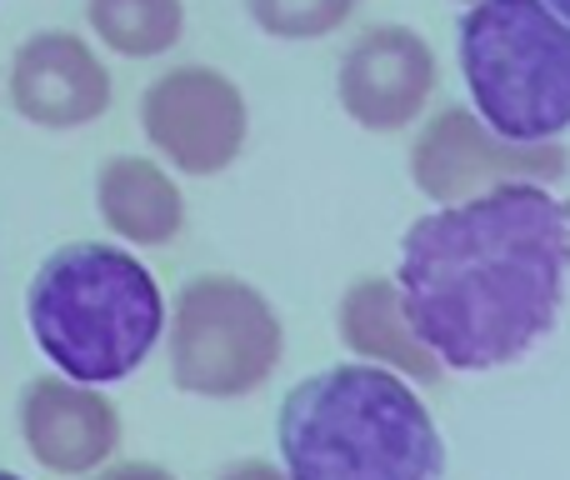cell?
Returning a JSON list of instances; mask_svg holds the SVG:
<instances>
[{
    "mask_svg": "<svg viewBox=\"0 0 570 480\" xmlns=\"http://www.w3.org/2000/svg\"><path fill=\"white\" fill-rule=\"evenodd\" d=\"M570 281V200L505 180L421 216L401 241V305L451 371H495L546 341Z\"/></svg>",
    "mask_w": 570,
    "mask_h": 480,
    "instance_id": "6da1fadb",
    "label": "cell"
},
{
    "mask_svg": "<svg viewBox=\"0 0 570 480\" xmlns=\"http://www.w3.org/2000/svg\"><path fill=\"white\" fill-rule=\"evenodd\" d=\"M285 480H441L445 445L421 395L385 365L301 381L276 421Z\"/></svg>",
    "mask_w": 570,
    "mask_h": 480,
    "instance_id": "7a4b0ae2",
    "label": "cell"
},
{
    "mask_svg": "<svg viewBox=\"0 0 570 480\" xmlns=\"http://www.w3.org/2000/svg\"><path fill=\"white\" fill-rule=\"evenodd\" d=\"M30 335L80 385L126 381L166 331V301L146 265L120 245L80 241L36 271L26 295Z\"/></svg>",
    "mask_w": 570,
    "mask_h": 480,
    "instance_id": "3957f363",
    "label": "cell"
},
{
    "mask_svg": "<svg viewBox=\"0 0 570 480\" xmlns=\"http://www.w3.org/2000/svg\"><path fill=\"white\" fill-rule=\"evenodd\" d=\"M461 70L501 140L531 146L570 130V20L546 0H471L461 16Z\"/></svg>",
    "mask_w": 570,
    "mask_h": 480,
    "instance_id": "277c9868",
    "label": "cell"
},
{
    "mask_svg": "<svg viewBox=\"0 0 570 480\" xmlns=\"http://www.w3.org/2000/svg\"><path fill=\"white\" fill-rule=\"evenodd\" d=\"M281 321L256 285L236 275H196L170 315V375L180 391L236 401L281 365Z\"/></svg>",
    "mask_w": 570,
    "mask_h": 480,
    "instance_id": "5b68a950",
    "label": "cell"
},
{
    "mask_svg": "<svg viewBox=\"0 0 570 480\" xmlns=\"http://www.w3.org/2000/svg\"><path fill=\"white\" fill-rule=\"evenodd\" d=\"M411 176L431 200H471L481 190H495L505 180H561L566 176V146L556 140H501L481 116L461 106H445L431 126L421 130L411 150Z\"/></svg>",
    "mask_w": 570,
    "mask_h": 480,
    "instance_id": "8992f818",
    "label": "cell"
},
{
    "mask_svg": "<svg viewBox=\"0 0 570 480\" xmlns=\"http://www.w3.org/2000/svg\"><path fill=\"white\" fill-rule=\"evenodd\" d=\"M140 126L150 146L186 176H216L246 146V96L236 80L210 66H180L150 80L140 100Z\"/></svg>",
    "mask_w": 570,
    "mask_h": 480,
    "instance_id": "52a82bcc",
    "label": "cell"
},
{
    "mask_svg": "<svg viewBox=\"0 0 570 480\" xmlns=\"http://www.w3.org/2000/svg\"><path fill=\"white\" fill-rule=\"evenodd\" d=\"M341 106L365 130H401L435 90V50L411 26H371L341 60Z\"/></svg>",
    "mask_w": 570,
    "mask_h": 480,
    "instance_id": "ba28073f",
    "label": "cell"
},
{
    "mask_svg": "<svg viewBox=\"0 0 570 480\" xmlns=\"http://www.w3.org/2000/svg\"><path fill=\"white\" fill-rule=\"evenodd\" d=\"M10 106L46 130L90 126L110 106V70L70 30H36L10 60Z\"/></svg>",
    "mask_w": 570,
    "mask_h": 480,
    "instance_id": "9c48e42d",
    "label": "cell"
},
{
    "mask_svg": "<svg viewBox=\"0 0 570 480\" xmlns=\"http://www.w3.org/2000/svg\"><path fill=\"white\" fill-rule=\"evenodd\" d=\"M20 435L46 471L86 476L116 455L120 415L90 385L70 381V375H40L20 395Z\"/></svg>",
    "mask_w": 570,
    "mask_h": 480,
    "instance_id": "30bf717a",
    "label": "cell"
},
{
    "mask_svg": "<svg viewBox=\"0 0 570 480\" xmlns=\"http://www.w3.org/2000/svg\"><path fill=\"white\" fill-rule=\"evenodd\" d=\"M100 221L130 245H166L186 221L180 190L156 160L110 156L96 176Z\"/></svg>",
    "mask_w": 570,
    "mask_h": 480,
    "instance_id": "8fae6325",
    "label": "cell"
},
{
    "mask_svg": "<svg viewBox=\"0 0 570 480\" xmlns=\"http://www.w3.org/2000/svg\"><path fill=\"white\" fill-rule=\"evenodd\" d=\"M341 335L355 355L395 365L401 375H415V381H441L445 371L431 355V345L411 331L395 281H355L341 301Z\"/></svg>",
    "mask_w": 570,
    "mask_h": 480,
    "instance_id": "7c38bea8",
    "label": "cell"
},
{
    "mask_svg": "<svg viewBox=\"0 0 570 480\" xmlns=\"http://www.w3.org/2000/svg\"><path fill=\"white\" fill-rule=\"evenodd\" d=\"M86 20L116 56L150 60L180 40L186 6L180 0H86Z\"/></svg>",
    "mask_w": 570,
    "mask_h": 480,
    "instance_id": "4fadbf2b",
    "label": "cell"
},
{
    "mask_svg": "<svg viewBox=\"0 0 570 480\" xmlns=\"http://www.w3.org/2000/svg\"><path fill=\"white\" fill-rule=\"evenodd\" d=\"M246 10L276 40H321L355 16V0H246Z\"/></svg>",
    "mask_w": 570,
    "mask_h": 480,
    "instance_id": "5bb4252c",
    "label": "cell"
},
{
    "mask_svg": "<svg viewBox=\"0 0 570 480\" xmlns=\"http://www.w3.org/2000/svg\"><path fill=\"white\" fill-rule=\"evenodd\" d=\"M100 480H176V476L160 471V466H146V461H126V466H110V471H100Z\"/></svg>",
    "mask_w": 570,
    "mask_h": 480,
    "instance_id": "9a60e30c",
    "label": "cell"
},
{
    "mask_svg": "<svg viewBox=\"0 0 570 480\" xmlns=\"http://www.w3.org/2000/svg\"><path fill=\"white\" fill-rule=\"evenodd\" d=\"M220 480H285L276 466H266V461H240V466H230Z\"/></svg>",
    "mask_w": 570,
    "mask_h": 480,
    "instance_id": "2e32d148",
    "label": "cell"
},
{
    "mask_svg": "<svg viewBox=\"0 0 570 480\" xmlns=\"http://www.w3.org/2000/svg\"><path fill=\"white\" fill-rule=\"evenodd\" d=\"M546 6H551L561 20H570V0H546Z\"/></svg>",
    "mask_w": 570,
    "mask_h": 480,
    "instance_id": "e0dca14e",
    "label": "cell"
},
{
    "mask_svg": "<svg viewBox=\"0 0 570 480\" xmlns=\"http://www.w3.org/2000/svg\"><path fill=\"white\" fill-rule=\"evenodd\" d=\"M0 480H20V476L16 471H0Z\"/></svg>",
    "mask_w": 570,
    "mask_h": 480,
    "instance_id": "ac0fdd59",
    "label": "cell"
}]
</instances>
